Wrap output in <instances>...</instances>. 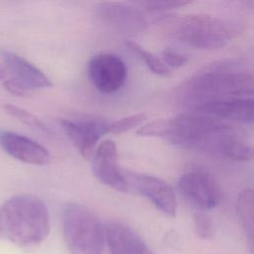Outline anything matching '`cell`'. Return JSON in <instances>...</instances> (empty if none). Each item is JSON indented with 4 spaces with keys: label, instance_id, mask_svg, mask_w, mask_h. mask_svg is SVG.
<instances>
[{
    "label": "cell",
    "instance_id": "14",
    "mask_svg": "<svg viewBox=\"0 0 254 254\" xmlns=\"http://www.w3.org/2000/svg\"><path fill=\"white\" fill-rule=\"evenodd\" d=\"M253 98H237L207 102L192 109V112L206 115L224 122L252 124Z\"/></svg>",
    "mask_w": 254,
    "mask_h": 254
},
{
    "label": "cell",
    "instance_id": "21",
    "mask_svg": "<svg viewBox=\"0 0 254 254\" xmlns=\"http://www.w3.org/2000/svg\"><path fill=\"white\" fill-rule=\"evenodd\" d=\"M193 222L195 232L200 239L208 240L213 237V223L208 215L202 211H197L193 214Z\"/></svg>",
    "mask_w": 254,
    "mask_h": 254
},
{
    "label": "cell",
    "instance_id": "11",
    "mask_svg": "<svg viewBox=\"0 0 254 254\" xmlns=\"http://www.w3.org/2000/svg\"><path fill=\"white\" fill-rule=\"evenodd\" d=\"M130 190L147 197L157 209L168 216L177 213V198L173 188L163 179L146 174L126 172Z\"/></svg>",
    "mask_w": 254,
    "mask_h": 254
},
{
    "label": "cell",
    "instance_id": "19",
    "mask_svg": "<svg viewBox=\"0 0 254 254\" xmlns=\"http://www.w3.org/2000/svg\"><path fill=\"white\" fill-rule=\"evenodd\" d=\"M147 119L145 113H136L122 117L116 121L109 123L108 133L111 134H121L137 126H140Z\"/></svg>",
    "mask_w": 254,
    "mask_h": 254
},
{
    "label": "cell",
    "instance_id": "8",
    "mask_svg": "<svg viewBox=\"0 0 254 254\" xmlns=\"http://www.w3.org/2000/svg\"><path fill=\"white\" fill-rule=\"evenodd\" d=\"M96 17L106 26L125 35H136L146 30L148 21L136 6L122 2H100L95 4Z\"/></svg>",
    "mask_w": 254,
    "mask_h": 254
},
{
    "label": "cell",
    "instance_id": "12",
    "mask_svg": "<svg viewBox=\"0 0 254 254\" xmlns=\"http://www.w3.org/2000/svg\"><path fill=\"white\" fill-rule=\"evenodd\" d=\"M0 146L9 156L26 164L44 166L51 161V154L47 148L15 132L0 131Z\"/></svg>",
    "mask_w": 254,
    "mask_h": 254
},
{
    "label": "cell",
    "instance_id": "20",
    "mask_svg": "<svg viewBox=\"0 0 254 254\" xmlns=\"http://www.w3.org/2000/svg\"><path fill=\"white\" fill-rule=\"evenodd\" d=\"M191 2L190 1H142L136 3V5H140L141 7H144L145 10L152 13H166L172 10L183 8L187 5H190Z\"/></svg>",
    "mask_w": 254,
    "mask_h": 254
},
{
    "label": "cell",
    "instance_id": "2",
    "mask_svg": "<svg viewBox=\"0 0 254 254\" xmlns=\"http://www.w3.org/2000/svg\"><path fill=\"white\" fill-rule=\"evenodd\" d=\"M49 232V211L39 197L15 195L0 206V239L20 247H31L43 242Z\"/></svg>",
    "mask_w": 254,
    "mask_h": 254
},
{
    "label": "cell",
    "instance_id": "13",
    "mask_svg": "<svg viewBox=\"0 0 254 254\" xmlns=\"http://www.w3.org/2000/svg\"><path fill=\"white\" fill-rule=\"evenodd\" d=\"M0 56L7 72L12 75L11 78L29 92L52 86L49 76L23 57L7 50H1Z\"/></svg>",
    "mask_w": 254,
    "mask_h": 254
},
{
    "label": "cell",
    "instance_id": "7",
    "mask_svg": "<svg viewBox=\"0 0 254 254\" xmlns=\"http://www.w3.org/2000/svg\"><path fill=\"white\" fill-rule=\"evenodd\" d=\"M88 75L98 91L111 94L119 91L125 84L127 67L119 56L99 53L94 55L88 63Z\"/></svg>",
    "mask_w": 254,
    "mask_h": 254
},
{
    "label": "cell",
    "instance_id": "18",
    "mask_svg": "<svg viewBox=\"0 0 254 254\" xmlns=\"http://www.w3.org/2000/svg\"><path fill=\"white\" fill-rule=\"evenodd\" d=\"M3 109L5 110V112L8 115L18 119L19 121L23 122L24 124L29 125L34 128H38V129L46 131V132H49V129L47 128V126L36 115H34L33 113L27 111L26 109H24L22 107H19V106L13 105V104H5L3 106Z\"/></svg>",
    "mask_w": 254,
    "mask_h": 254
},
{
    "label": "cell",
    "instance_id": "5",
    "mask_svg": "<svg viewBox=\"0 0 254 254\" xmlns=\"http://www.w3.org/2000/svg\"><path fill=\"white\" fill-rule=\"evenodd\" d=\"M63 232L70 254H102L105 228L85 205L70 202L63 212Z\"/></svg>",
    "mask_w": 254,
    "mask_h": 254
},
{
    "label": "cell",
    "instance_id": "3",
    "mask_svg": "<svg viewBox=\"0 0 254 254\" xmlns=\"http://www.w3.org/2000/svg\"><path fill=\"white\" fill-rule=\"evenodd\" d=\"M252 74L233 68L217 67L199 72L183 83L179 96L184 105L194 107L213 101L252 98Z\"/></svg>",
    "mask_w": 254,
    "mask_h": 254
},
{
    "label": "cell",
    "instance_id": "16",
    "mask_svg": "<svg viewBox=\"0 0 254 254\" xmlns=\"http://www.w3.org/2000/svg\"><path fill=\"white\" fill-rule=\"evenodd\" d=\"M236 208L242 222L249 243L253 245V191L251 189H245L240 191L236 201Z\"/></svg>",
    "mask_w": 254,
    "mask_h": 254
},
{
    "label": "cell",
    "instance_id": "24",
    "mask_svg": "<svg viewBox=\"0 0 254 254\" xmlns=\"http://www.w3.org/2000/svg\"><path fill=\"white\" fill-rule=\"evenodd\" d=\"M7 69L3 64H0V79H4L7 77Z\"/></svg>",
    "mask_w": 254,
    "mask_h": 254
},
{
    "label": "cell",
    "instance_id": "17",
    "mask_svg": "<svg viewBox=\"0 0 254 254\" xmlns=\"http://www.w3.org/2000/svg\"><path fill=\"white\" fill-rule=\"evenodd\" d=\"M126 46L135 54L137 57L145 63L147 67L155 74L160 76H169L171 73L170 68L163 63L161 59H159L157 56L152 54L151 52L145 50L143 47H141L138 43L131 41V40H125Z\"/></svg>",
    "mask_w": 254,
    "mask_h": 254
},
{
    "label": "cell",
    "instance_id": "4",
    "mask_svg": "<svg viewBox=\"0 0 254 254\" xmlns=\"http://www.w3.org/2000/svg\"><path fill=\"white\" fill-rule=\"evenodd\" d=\"M171 31L178 42L197 50L220 49L236 35L232 24L206 14L182 16L173 21Z\"/></svg>",
    "mask_w": 254,
    "mask_h": 254
},
{
    "label": "cell",
    "instance_id": "6",
    "mask_svg": "<svg viewBox=\"0 0 254 254\" xmlns=\"http://www.w3.org/2000/svg\"><path fill=\"white\" fill-rule=\"evenodd\" d=\"M178 189L185 199L200 211L216 207L222 199L220 186L203 171H190L182 175Z\"/></svg>",
    "mask_w": 254,
    "mask_h": 254
},
{
    "label": "cell",
    "instance_id": "23",
    "mask_svg": "<svg viewBox=\"0 0 254 254\" xmlns=\"http://www.w3.org/2000/svg\"><path fill=\"white\" fill-rule=\"evenodd\" d=\"M3 86L9 93L15 96H27L28 94H30V92L27 89H25L22 85H20L18 82H16L12 78H8L4 80Z\"/></svg>",
    "mask_w": 254,
    "mask_h": 254
},
{
    "label": "cell",
    "instance_id": "22",
    "mask_svg": "<svg viewBox=\"0 0 254 254\" xmlns=\"http://www.w3.org/2000/svg\"><path fill=\"white\" fill-rule=\"evenodd\" d=\"M162 61L169 67H181L188 62V57L171 49L162 52Z\"/></svg>",
    "mask_w": 254,
    "mask_h": 254
},
{
    "label": "cell",
    "instance_id": "1",
    "mask_svg": "<svg viewBox=\"0 0 254 254\" xmlns=\"http://www.w3.org/2000/svg\"><path fill=\"white\" fill-rule=\"evenodd\" d=\"M139 136L160 137L173 145L237 162L250 161L253 148L234 125L206 115L189 112L157 119L141 126Z\"/></svg>",
    "mask_w": 254,
    "mask_h": 254
},
{
    "label": "cell",
    "instance_id": "9",
    "mask_svg": "<svg viewBox=\"0 0 254 254\" xmlns=\"http://www.w3.org/2000/svg\"><path fill=\"white\" fill-rule=\"evenodd\" d=\"M91 169L93 175L102 184L117 191H131L126 171L121 170L119 166L114 141L104 140L96 147L91 157Z\"/></svg>",
    "mask_w": 254,
    "mask_h": 254
},
{
    "label": "cell",
    "instance_id": "10",
    "mask_svg": "<svg viewBox=\"0 0 254 254\" xmlns=\"http://www.w3.org/2000/svg\"><path fill=\"white\" fill-rule=\"evenodd\" d=\"M61 125L66 136L85 159H91L98 141L108 133L109 123L98 117L86 116L79 119H62Z\"/></svg>",
    "mask_w": 254,
    "mask_h": 254
},
{
    "label": "cell",
    "instance_id": "15",
    "mask_svg": "<svg viewBox=\"0 0 254 254\" xmlns=\"http://www.w3.org/2000/svg\"><path fill=\"white\" fill-rule=\"evenodd\" d=\"M104 228L110 254H153L142 237L128 225L112 221Z\"/></svg>",
    "mask_w": 254,
    "mask_h": 254
}]
</instances>
